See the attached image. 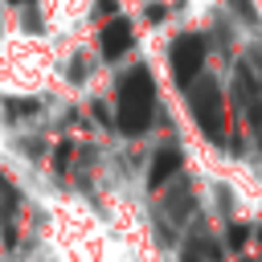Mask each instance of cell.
I'll return each mask as SVG.
<instances>
[{"instance_id":"6da1fadb","label":"cell","mask_w":262,"mask_h":262,"mask_svg":"<svg viewBox=\"0 0 262 262\" xmlns=\"http://www.w3.org/2000/svg\"><path fill=\"white\" fill-rule=\"evenodd\" d=\"M151 106H156V82H151L147 66H135L119 82V115H115V123L127 135H139L151 123Z\"/></svg>"},{"instance_id":"7a4b0ae2","label":"cell","mask_w":262,"mask_h":262,"mask_svg":"<svg viewBox=\"0 0 262 262\" xmlns=\"http://www.w3.org/2000/svg\"><path fill=\"white\" fill-rule=\"evenodd\" d=\"M188 102H192L196 127H201L209 139H221V135H225V102H221V90H217L213 82H201Z\"/></svg>"},{"instance_id":"3957f363","label":"cell","mask_w":262,"mask_h":262,"mask_svg":"<svg viewBox=\"0 0 262 262\" xmlns=\"http://www.w3.org/2000/svg\"><path fill=\"white\" fill-rule=\"evenodd\" d=\"M201 61H205V41L196 33H184L172 41V53H168V66H172V78L180 86H192V78L201 74Z\"/></svg>"},{"instance_id":"277c9868","label":"cell","mask_w":262,"mask_h":262,"mask_svg":"<svg viewBox=\"0 0 262 262\" xmlns=\"http://www.w3.org/2000/svg\"><path fill=\"white\" fill-rule=\"evenodd\" d=\"M127 49H131V25L123 16H111L102 25V57H119Z\"/></svg>"},{"instance_id":"5b68a950","label":"cell","mask_w":262,"mask_h":262,"mask_svg":"<svg viewBox=\"0 0 262 262\" xmlns=\"http://www.w3.org/2000/svg\"><path fill=\"white\" fill-rule=\"evenodd\" d=\"M180 168H184L180 151H176V147H164V151H156V160H151V172H147V180H151V184H164V180H172V176H176Z\"/></svg>"},{"instance_id":"8992f818","label":"cell","mask_w":262,"mask_h":262,"mask_svg":"<svg viewBox=\"0 0 262 262\" xmlns=\"http://www.w3.org/2000/svg\"><path fill=\"white\" fill-rule=\"evenodd\" d=\"M16 205H20V192L4 180V172H0V225H4V237H12V229H8V217L16 213Z\"/></svg>"},{"instance_id":"52a82bcc","label":"cell","mask_w":262,"mask_h":262,"mask_svg":"<svg viewBox=\"0 0 262 262\" xmlns=\"http://www.w3.org/2000/svg\"><path fill=\"white\" fill-rule=\"evenodd\" d=\"M246 237H250V229H246V225H229V242H233V246H242Z\"/></svg>"}]
</instances>
